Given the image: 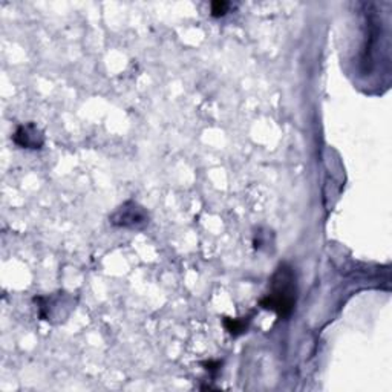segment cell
Here are the masks:
<instances>
[{
	"mask_svg": "<svg viewBox=\"0 0 392 392\" xmlns=\"http://www.w3.org/2000/svg\"><path fill=\"white\" fill-rule=\"evenodd\" d=\"M78 299L74 294L60 292L46 294V296H36L34 297V303L37 305L39 319L51 323V325H58L67 320L74 309L77 307Z\"/></svg>",
	"mask_w": 392,
	"mask_h": 392,
	"instance_id": "cell-2",
	"label": "cell"
},
{
	"mask_svg": "<svg viewBox=\"0 0 392 392\" xmlns=\"http://www.w3.org/2000/svg\"><path fill=\"white\" fill-rule=\"evenodd\" d=\"M151 222V215L137 201H124L109 215V224L117 228L143 230Z\"/></svg>",
	"mask_w": 392,
	"mask_h": 392,
	"instance_id": "cell-3",
	"label": "cell"
},
{
	"mask_svg": "<svg viewBox=\"0 0 392 392\" xmlns=\"http://www.w3.org/2000/svg\"><path fill=\"white\" fill-rule=\"evenodd\" d=\"M230 6H232V3L227 2V0H215V2H212V5H210L212 17H215V19L224 17L228 12Z\"/></svg>",
	"mask_w": 392,
	"mask_h": 392,
	"instance_id": "cell-6",
	"label": "cell"
},
{
	"mask_svg": "<svg viewBox=\"0 0 392 392\" xmlns=\"http://www.w3.org/2000/svg\"><path fill=\"white\" fill-rule=\"evenodd\" d=\"M253 246L256 250H262L265 246H270V232L262 233V228H259L258 232L254 233Z\"/></svg>",
	"mask_w": 392,
	"mask_h": 392,
	"instance_id": "cell-7",
	"label": "cell"
},
{
	"mask_svg": "<svg viewBox=\"0 0 392 392\" xmlns=\"http://www.w3.org/2000/svg\"><path fill=\"white\" fill-rule=\"evenodd\" d=\"M201 367H204V369L212 377H216L221 373V369H222V360H206V362H201Z\"/></svg>",
	"mask_w": 392,
	"mask_h": 392,
	"instance_id": "cell-8",
	"label": "cell"
},
{
	"mask_svg": "<svg viewBox=\"0 0 392 392\" xmlns=\"http://www.w3.org/2000/svg\"><path fill=\"white\" fill-rule=\"evenodd\" d=\"M253 314L246 316V317H222V325H224L227 333L232 337H239L242 334H246L248 331L250 323H252Z\"/></svg>",
	"mask_w": 392,
	"mask_h": 392,
	"instance_id": "cell-5",
	"label": "cell"
},
{
	"mask_svg": "<svg viewBox=\"0 0 392 392\" xmlns=\"http://www.w3.org/2000/svg\"><path fill=\"white\" fill-rule=\"evenodd\" d=\"M297 302V278L294 268L288 262H281L268 283L267 294L259 301L262 309H270L281 319L293 314Z\"/></svg>",
	"mask_w": 392,
	"mask_h": 392,
	"instance_id": "cell-1",
	"label": "cell"
},
{
	"mask_svg": "<svg viewBox=\"0 0 392 392\" xmlns=\"http://www.w3.org/2000/svg\"><path fill=\"white\" fill-rule=\"evenodd\" d=\"M12 143L26 151H40L45 146V133L34 121H28L17 126L12 135Z\"/></svg>",
	"mask_w": 392,
	"mask_h": 392,
	"instance_id": "cell-4",
	"label": "cell"
}]
</instances>
